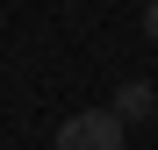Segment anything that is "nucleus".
I'll return each mask as SVG.
<instances>
[{
	"instance_id": "obj_1",
	"label": "nucleus",
	"mask_w": 158,
	"mask_h": 150,
	"mask_svg": "<svg viewBox=\"0 0 158 150\" xmlns=\"http://www.w3.org/2000/svg\"><path fill=\"white\" fill-rule=\"evenodd\" d=\"M122 129L129 121L115 107H79L58 121V150H122Z\"/></svg>"
},
{
	"instance_id": "obj_2",
	"label": "nucleus",
	"mask_w": 158,
	"mask_h": 150,
	"mask_svg": "<svg viewBox=\"0 0 158 150\" xmlns=\"http://www.w3.org/2000/svg\"><path fill=\"white\" fill-rule=\"evenodd\" d=\"M151 107H158V86H151V79H122V86H115V114H122V121H144Z\"/></svg>"
},
{
	"instance_id": "obj_3",
	"label": "nucleus",
	"mask_w": 158,
	"mask_h": 150,
	"mask_svg": "<svg viewBox=\"0 0 158 150\" xmlns=\"http://www.w3.org/2000/svg\"><path fill=\"white\" fill-rule=\"evenodd\" d=\"M144 36L158 43V0H151V7H144Z\"/></svg>"
}]
</instances>
